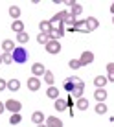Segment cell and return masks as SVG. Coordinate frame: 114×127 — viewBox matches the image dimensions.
Listing matches in <instances>:
<instances>
[{
  "instance_id": "4",
  "label": "cell",
  "mask_w": 114,
  "mask_h": 127,
  "mask_svg": "<svg viewBox=\"0 0 114 127\" xmlns=\"http://www.w3.org/2000/svg\"><path fill=\"white\" fill-rule=\"evenodd\" d=\"M85 33H90V32H94V30H98V26H99V22H98V19L96 17H88V19H85Z\"/></svg>"
},
{
  "instance_id": "16",
  "label": "cell",
  "mask_w": 114,
  "mask_h": 127,
  "mask_svg": "<svg viewBox=\"0 0 114 127\" xmlns=\"http://www.w3.org/2000/svg\"><path fill=\"white\" fill-rule=\"evenodd\" d=\"M11 30H13L15 33H22V32H24V22H22V20H13Z\"/></svg>"
},
{
  "instance_id": "29",
  "label": "cell",
  "mask_w": 114,
  "mask_h": 127,
  "mask_svg": "<svg viewBox=\"0 0 114 127\" xmlns=\"http://www.w3.org/2000/svg\"><path fill=\"white\" fill-rule=\"evenodd\" d=\"M64 89H66L68 92L74 90V79H72V77H66V79H64Z\"/></svg>"
},
{
  "instance_id": "7",
  "label": "cell",
  "mask_w": 114,
  "mask_h": 127,
  "mask_svg": "<svg viewBox=\"0 0 114 127\" xmlns=\"http://www.w3.org/2000/svg\"><path fill=\"white\" fill-rule=\"evenodd\" d=\"M46 52H48V54H52V55L59 54V52H61V42L59 41H50L46 44Z\"/></svg>"
},
{
  "instance_id": "22",
  "label": "cell",
  "mask_w": 114,
  "mask_h": 127,
  "mask_svg": "<svg viewBox=\"0 0 114 127\" xmlns=\"http://www.w3.org/2000/svg\"><path fill=\"white\" fill-rule=\"evenodd\" d=\"M17 41H19L20 44H26V42L29 41V35H28V32H22V33H17Z\"/></svg>"
},
{
  "instance_id": "5",
  "label": "cell",
  "mask_w": 114,
  "mask_h": 127,
  "mask_svg": "<svg viewBox=\"0 0 114 127\" xmlns=\"http://www.w3.org/2000/svg\"><path fill=\"white\" fill-rule=\"evenodd\" d=\"M26 85H28V90L37 92V90L41 89V79H39V77H35V76H31V77L28 79V83H26Z\"/></svg>"
},
{
  "instance_id": "34",
  "label": "cell",
  "mask_w": 114,
  "mask_h": 127,
  "mask_svg": "<svg viewBox=\"0 0 114 127\" xmlns=\"http://www.w3.org/2000/svg\"><path fill=\"white\" fill-rule=\"evenodd\" d=\"M111 11H112V15H114V2L111 4Z\"/></svg>"
},
{
  "instance_id": "33",
  "label": "cell",
  "mask_w": 114,
  "mask_h": 127,
  "mask_svg": "<svg viewBox=\"0 0 114 127\" xmlns=\"http://www.w3.org/2000/svg\"><path fill=\"white\" fill-rule=\"evenodd\" d=\"M4 111H6V105H4L2 101H0V114H2V112H4Z\"/></svg>"
},
{
  "instance_id": "13",
  "label": "cell",
  "mask_w": 114,
  "mask_h": 127,
  "mask_svg": "<svg viewBox=\"0 0 114 127\" xmlns=\"http://www.w3.org/2000/svg\"><path fill=\"white\" fill-rule=\"evenodd\" d=\"M39 30H41V33H46V35H48L54 28H52L50 20H41V22H39Z\"/></svg>"
},
{
  "instance_id": "15",
  "label": "cell",
  "mask_w": 114,
  "mask_h": 127,
  "mask_svg": "<svg viewBox=\"0 0 114 127\" xmlns=\"http://www.w3.org/2000/svg\"><path fill=\"white\" fill-rule=\"evenodd\" d=\"M31 122H33L35 125L42 124V122H44V112H41V111H35L33 114H31Z\"/></svg>"
},
{
  "instance_id": "37",
  "label": "cell",
  "mask_w": 114,
  "mask_h": 127,
  "mask_svg": "<svg viewBox=\"0 0 114 127\" xmlns=\"http://www.w3.org/2000/svg\"><path fill=\"white\" fill-rule=\"evenodd\" d=\"M112 24H114V15H112Z\"/></svg>"
},
{
  "instance_id": "28",
  "label": "cell",
  "mask_w": 114,
  "mask_h": 127,
  "mask_svg": "<svg viewBox=\"0 0 114 127\" xmlns=\"http://www.w3.org/2000/svg\"><path fill=\"white\" fill-rule=\"evenodd\" d=\"M68 66H70V68H74V70H77V68H83V64L79 63V59H70Z\"/></svg>"
},
{
  "instance_id": "36",
  "label": "cell",
  "mask_w": 114,
  "mask_h": 127,
  "mask_svg": "<svg viewBox=\"0 0 114 127\" xmlns=\"http://www.w3.org/2000/svg\"><path fill=\"white\" fill-rule=\"evenodd\" d=\"M4 63V59H2V54H0V64H2Z\"/></svg>"
},
{
  "instance_id": "26",
  "label": "cell",
  "mask_w": 114,
  "mask_h": 127,
  "mask_svg": "<svg viewBox=\"0 0 114 127\" xmlns=\"http://www.w3.org/2000/svg\"><path fill=\"white\" fill-rule=\"evenodd\" d=\"M64 24H68L70 28H74V26L77 24V19H76V17H72V15H70V11H68V17H66V20H64Z\"/></svg>"
},
{
  "instance_id": "21",
  "label": "cell",
  "mask_w": 114,
  "mask_h": 127,
  "mask_svg": "<svg viewBox=\"0 0 114 127\" xmlns=\"http://www.w3.org/2000/svg\"><path fill=\"white\" fill-rule=\"evenodd\" d=\"M76 105H77L79 111H86V109H88V99H86V98H79Z\"/></svg>"
},
{
  "instance_id": "9",
  "label": "cell",
  "mask_w": 114,
  "mask_h": 127,
  "mask_svg": "<svg viewBox=\"0 0 114 127\" xmlns=\"http://www.w3.org/2000/svg\"><path fill=\"white\" fill-rule=\"evenodd\" d=\"M46 125L48 127H63V120L57 116H48L46 118Z\"/></svg>"
},
{
  "instance_id": "10",
  "label": "cell",
  "mask_w": 114,
  "mask_h": 127,
  "mask_svg": "<svg viewBox=\"0 0 114 127\" xmlns=\"http://www.w3.org/2000/svg\"><path fill=\"white\" fill-rule=\"evenodd\" d=\"M15 42L11 41V39H6V41H2V50L6 52V54H13V50H15Z\"/></svg>"
},
{
  "instance_id": "6",
  "label": "cell",
  "mask_w": 114,
  "mask_h": 127,
  "mask_svg": "<svg viewBox=\"0 0 114 127\" xmlns=\"http://www.w3.org/2000/svg\"><path fill=\"white\" fill-rule=\"evenodd\" d=\"M79 63L83 64V66H86V64H90V63H94V54L92 52H83V54L79 55Z\"/></svg>"
},
{
  "instance_id": "30",
  "label": "cell",
  "mask_w": 114,
  "mask_h": 127,
  "mask_svg": "<svg viewBox=\"0 0 114 127\" xmlns=\"http://www.w3.org/2000/svg\"><path fill=\"white\" fill-rule=\"evenodd\" d=\"M96 112H98V114H105V112H107V105H105V101L96 105Z\"/></svg>"
},
{
  "instance_id": "8",
  "label": "cell",
  "mask_w": 114,
  "mask_h": 127,
  "mask_svg": "<svg viewBox=\"0 0 114 127\" xmlns=\"http://www.w3.org/2000/svg\"><path fill=\"white\" fill-rule=\"evenodd\" d=\"M31 74L35 77H41V76H44L46 74V66L42 63H33V66H31Z\"/></svg>"
},
{
  "instance_id": "14",
  "label": "cell",
  "mask_w": 114,
  "mask_h": 127,
  "mask_svg": "<svg viewBox=\"0 0 114 127\" xmlns=\"http://www.w3.org/2000/svg\"><path fill=\"white\" fill-rule=\"evenodd\" d=\"M94 98L98 99V103H103L105 99H107V90H105V89H96Z\"/></svg>"
},
{
  "instance_id": "17",
  "label": "cell",
  "mask_w": 114,
  "mask_h": 127,
  "mask_svg": "<svg viewBox=\"0 0 114 127\" xmlns=\"http://www.w3.org/2000/svg\"><path fill=\"white\" fill-rule=\"evenodd\" d=\"M46 96L48 98H52V99H57L59 98V89H57V87H48V90H46Z\"/></svg>"
},
{
  "instance_id": "32",
  "label": "cell",
  "mask_w": 114,
  "mask_h": 127,
  "mask_svg": "<svg viewBox=\"0 0 114 127\" xmlns=\"http://www.w3.org/2000/svg\"><path fill=\"white\" fill-rule=\"evenodd\" d=\"M7 89V81H4L2 77H0V92H2V90H6Z\"/></svg>"
},
{
  "instance_id": "23",
  "label": "cell",
  "mask_w": 114,
  "mask_h": 127,
  "mask_svg": "<svg viewBox=\"0 0 114 127\" xmlns=\"http://www.w3.org/2000/svg\"><path fill=\"white\" fill-rule=\"evenodd\" d=\"M107 72H109V76H107V79L114 83V63H109L107 64Z\"/></svg>"
},
{
  "instance_id": "24",
  "label": "cell",
  "mask_w": 114,
  "mask_h": 127,
  "mask_svg": "<svg viewBox=\"0 0 114 127\" xmlns=\"http://www.w3.org/2000/svg\"><path fill=\"white\" fill-rule=\"evenodd\" d=\"M20 120H22L20 112H15V114H11V116H9V124H11V125H17V124H20Z\"/></svg>"
},
{
  "instance_id": "3",
  "label": "cell",
  "mask_w": 114,
  "mask_h": 127,
  "mask_svg": "<svg viewBox=\"0 0 114 127\" xmlns=\"http://www.w3.org/2000/svg\"><path fill=\"white\" fill-rule=\"evenodd\" d=\"M4 105H6V111H9L11 114H15V112H20V109H22V103L17 101V99H13V98H9Z\"/></svg>"
},
{
  "instance_id": "18",
  "label": "cell",
  "mask_w": 114,
  "mask_h": 127,
  "mask_svg": "<svg viewBox=\"0 0 114 127\" xmlns=\"http://www.w3.org/2000/svg\"><path fill=\"white\" fill-rule=\"evenodd\" d=\"M7 89H9L11 92H17V90L20 89V81L19 79H9L7 81Z\"/></svg>"
},
{
  "instance_id": "35",
  "label": "cell",
  "mask_w": 114,
  "mask_h": 127,
  "mask_svg": "<svg viewBox=\"0 0 114 127\" xmlns=\"http://www.w3.org/2000/svg\"><path fill=\"white\" fill-rule=\"evenodd\" d=\"M37 127H48V125H46V124H39Z\"/></svg>"
},
{
  "instance_id": "2",
  "label": "cell",
  "mask_w": 114,
  "mask_h": 127,
  "mask_svg": "<svg viewBox=\"0 0 114 127\" xmlns=\"http://www.w3.org/2000/svg\"><path fill=\"white\" fill-rule=\"evenodd\" d=\"M74 79V90L70 92V98H83V92H85V83L79 77H72Z\"/></svg>"
},
{
  "instance_id": "20",
  "label": "cell",
  "mask_w": 114,
  "mask_h": 127,
  "mask_svg": "<svg viewBox=\"0 0 114 127\" xmlns=\"http://www.w3.org/2000/svg\"><path fill=\"white\" fill-rule=\"evenodd\" d=\"M20 7L19 6H11L9 7V15H11V19H15V20H19V17H20Z\"/></svg>"
},
{
  "instance_id": "27",
  "label": "cell",
  "mask_w": 114,
  "mask_h": 127,
  "mask_svg": "<svg viewBox=\"0 0 114 127\" xmlns=\"http://www.w3.org/2000/svg\"><path fill=\"white\" fill-rule=\"evenodd\" d=\"M44 83H48V85H54V74L50 72V70H46V74H44Z\"/></svg>"
},
{
  "instance_id": "11",
  "label": "cell",
  "mask_w": 114,
  "mask_h": 127,
  "mask_svg": "<svg viewBox=\"0 0 114 127\" xmlns=\"http://www.w3.org/2000/svg\"><path fill=\"white\" fill-rule=\"evenodd\" d=\"M54 107H55V111H57V112H63V111H66V109H68L66 99H63V98H57V99H55V103H54Z\"/></svg>"
},
{
  "instance_id": "12",
  "label": "cell",
  "mask_w": 114,
  "mask_h": 127,
  "mask_svg": "<svg viewBox=\"0 0 114 127\" xmlns=\"http://www.w3.org/2000/svg\"><path fill=\"white\" fill-rule=\"evenodd\" d=\"M107 76H96L94 77V85H96V89H105V85H107Z\"/></svg>"
},
{
  "instance_id": "19",
  "label": "cell",
  "mask_w": 114,
  "mask_h": 127,
  "mask_svg": "<svg viewBox=\"0 0 114 127\" xmlns=\"http://www.w3.org/2000/svg\"><path fill=\"white\" fill-rule=\"evenodd\" d=\"M83 13V6H79V4H74L72 7H70V15L72 17H79Z\"/></svg>"
},
{
  "instance_id": "25",
  "label": "cell",
  "mask_w": 114,
  "mask_h": 127,
  "mask_svg": "<svg viewBox=\"0 0 114 127\" xmlns=\"http://www.w3.org/2000/svg\"><path fill=\"white\" fill-rule=\"evenodd\" d=\"M37 41H39V44H48V42H50V37H48V35L46 33H39L37 35Z\"/></svg>"
},
{
  "instance_id": "31",
  "label": "cell",
  "mask_w": 114,
  "mask_h": 127,
  "mask_svg": "<svg viewBox=\"0 0 114 127\" xmlns=\"http://www.w3.org/2000/svg\"><path fill=\"white\" fill-rule=\"evenodd\" d=\"M2 59H4V64H11V63H15V61H13V54H4V55H2Z\"/></svg>"
},
{
  "instance_id": "1",
  "label": "cell",
  "mask_w": 114,
  "mask_h": 127,
  "mask_svg": "<svg viewBox=\"0 0 114 127\" xmlns=\"http://www.w3.org/2000/svg\"><path fill=\"white\" fill-rule=\"evenodd\" d=\"M28 57H29V54H28V50H26L24 46H17L15 50H13V61H15V63L24 64L26 61H28Z\"/></svg>"
}]
</instances>
